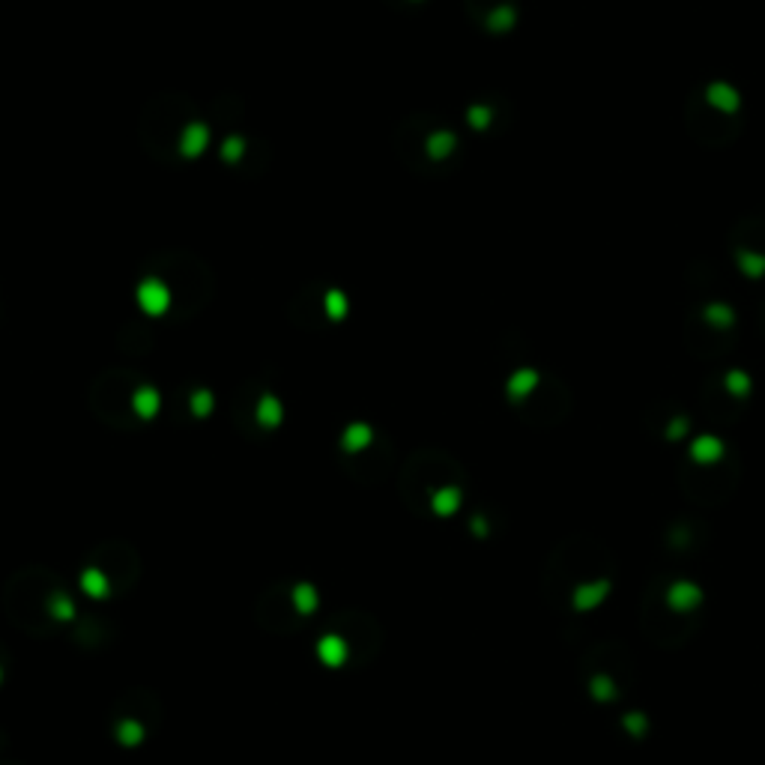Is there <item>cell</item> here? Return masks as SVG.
<instances>
[{"label": "cell", "instance_id": "cell-1", "mask_svg": "<svg viewBox=\"0 0 765 765\" xmlns=\"http://www.w3.org/2000/svg\"><path fill=\"white\" fill-rule=\"evenodd\" d=\"M320 658L329 663V667H338V663L347 658V646L338 637H326V639H320Z\"/></svg>", "mask_w": 765, "mask_h": 765}, {"label": "cell", "instance_id": "cell-2", "mask_svg": "<svg viewBox=\"0 0 765 765\" xmlns=\"http://www.w3.org/2000/svg\"><path fill=\"white\" fill-rule=\"evenodd\" d=\"M81 586L87 589V592H90L93 598H99V595H105V589H108V583H105V577L99 574V571H87L84 577H81Z\"/></svg>", "mask_w": 765, "mask_h": 765}, {"label": "cell", "instance_id": "cell-3", "mask_svg": "<svg viewBox=\"0 0 765 765\" xmlns=\"http://www.w3.org/2000/svg\"><path fill=\"white\" fill-rule=\"evenodd\" d=\"M296 607L299 610H314V604H317V598H314V589L311 586H296Z\"/></svg>", "mask_w": 765, "mask_h": 765}, {"label": "cell", "instance_id": "cell-4", "mask_svg": "<svg viewBox=\"0 0 765 765\" xmlns=\"http://www.w3.org/2000/svg\"><path fill=\"white\" fill-rule=\"evenodd\" d=\"M123 738H126V745H135L137 738H141V726H137V723H126V726H123Z\"/></svg>", "mask_w": 765, "mask_h": 765}, {"label": "cell", "instance_id": "cell-5", "mask_svg": "<svg viewBox=\"0 0 765 765\" xmlns=\"http://www.w3.org/2000/svg\"><path fill=\"white\" fill-rule=\"evenodd\" d=\"M54 613H57V616H63V619H69L72 616V604H69V601H57Z\"/></svg>", "mask_w": 765, "mask_h": 765}]
</instances>
